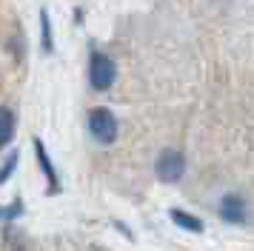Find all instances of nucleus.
<instances>
[{"label": "nucleus", "mask_w": 254, "mask_h": 251, "mask_svg": "<svg viewBox=\"0 0 254 251\" xmlns=\"http://www.w3.org/2000/svg\"><path fill=\"white\" fill-rule=\"evenodd\" d=\"M186 171V160L180 151H163L160 157H157V177H160L163 183H177L180 177H183Z\"/></svg>", "instance_id": "3"}, {"label": "nucleus", "mask_w": 254, "mask_h": 251, "mask_svg": "<svg viewBox=\"0 0 254 251\" xmlns=\"http://www.w3.org/2000/svg\"><path fill=\"white\" fill-rule=\"evenodd\" d=\"M89 134L97 143H112L117 137V117L109 109H92L89 112Z\"/></svg>", "instance_id": "1"}, {"label": "nucleus", "mask_w": 254, "mask_h": 251, "mask_svg": "<svg viewBox=\"0 0 254 251\" xmlns=\"http://www.w3.org/2000/svg\"><path fill=\"white\" fill-rule=\"evenodd\" d=\"M14 163H17V154H14V151H9V154H6V160H3V171H0V183H6L9 177H12V171H14Z\"/></svg>", "instance_id": "9"}, {"label": "nucleus", "mask_w": 254, "mask_h": 251, "mask_svg": "<svg viewBox=\"0 0 254 251\" xmlns=\"http://www.w3.org/2000/svg\"><path fill=\"white\" fill-rule=\"evenodd\" d=\"M17 211H23V203H20V200H14V203L9 205V211H6V220H9V217H14Z\"/></svg>", "instance_id": "10"}, {"label": "nucleus", "mask_w": 254, "mask_h": 251, "mask_svg": "<svg viewBox=\"0 0 254 251\" xmlns=\"http://www.w3.org/2000/svg\"><path fill=\"white\" fill-rule=\"evenodd\" d=\"M172 220H174L180 228H186V231H194V234H197V231H203V223H200L194 214H186V211H177V208H174V211H172Z\"/></svg>", "instance_id": "7"}, {"label": "nucleus", "mask_w": 254, "mask_h": 251, "mask_svg": "<svg viewBox=\"0 0 254 251\" xmlns=\"http://www.w3.org/2000/svg\"><path fill=\"white\" fill-rule=\"evenodd\" d=\"M220 217H223L226 223H243V220H246V203H243V197L226 194L223 203H220Z\"/></svg>", "instance_id": "4"}, {"label": "nucleus", "mask_w": 254, "mask_h": 251, "mask_svg": "<svg viewBox=\"0 0 254 251\" xmlns=\"http://www.w3.org/2000/svg\"><path fill=\"white\" fill-rule=\"evenodd\" d=\"M35 154H37V163H40V171L46 174V183L52 191H58L60 183H58V171H55V166H52V160H49L46 148H43V143H40V137H35Z\"/></svg>", "instance_id": "5"}, {"label": "nucleus", "mask_w": 254, "mask_h": 251, "mask_svg": "<svg viewBox=\"0 0 254 251\" xmlns=\"http://www.w3.org/2000/svg\"><path fill=\"white\" fill-rule=\"evenodd\" d=\"M3 117H0V120H3V128H0V146H9V143H12V134H14V114H12V109H9V106H3Z\"/></svg>", "instance_id": "6"}, {"label": "nucleus", "mask_w": 254, "mask_h": 251, "mask_svg": "<svg viewBox=\"0 0 254 251\" xmlns=\"http://www.w3.org/2000/svg\"><path fill=\"white\" fill-rule=\"evenodd\" d=\"M89 83H92L97 91H106L115 83V63L106 55H100V52L92 55V63H89Z\"/></svg>", "instance_id": "2"}, {"label": "nucleus", "mask_w": 254, "mask_h": 251, "mask_svg": "<svg viewBox=\"0 0 254 251\" xmlns=\"http://www.w3.org/2000/svg\"><path fill=\"white\" fill-rule=\"evenodd\" d=\"M40 40H43V52H55V40H52V23H49V11H40Z\"/></svg>", "instance_id": "8"}]
</instances>
